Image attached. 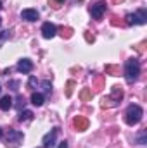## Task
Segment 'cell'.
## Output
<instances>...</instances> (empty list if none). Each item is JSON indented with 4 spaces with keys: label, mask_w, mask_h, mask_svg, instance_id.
Returning <instances> with one entry per match:
<instances>
[{
    "label": "cell",
    "mask_w": 147,
    "mask_h": 148,
    "mask_svg": "<svg viewBox=\"0 0 147 148\" xmlns=\"http://www.w3.org/2000/svg\"><path fill=\"white\" fill-rule=\"evenodd\" d=\"M139 74H140V62L139 59H128L126 64H125V79L128 84H133L137 79H139Z\"/></svg>",
    "instance_id": "1"
},
{
    "label": "cell",
    "mask_w": 147,
    "mask_h": 148,
    "mask_svg": "<svg viewBox=\"0 0 147 148\" xmlns=\"http://www.w3.org/2000/svg\"><path fill=\"white\" fill-rule=\"evenodd\" d=\"M142 115H144L142 107H140V105H137V103H133V105H130V107L126 109V114H125V122H126L128 126H135V124H139V122L142 121Z\"/></svg>",
    "instance_id": "2"
},
{
    "label": "cell",
    "mask_w": 147,
    "mask_h": 148,
    "mask_svg": "<svg viewBox=\"0 0 147 148\" xmlns=\"http://www.w3.org/2000/svg\"><path fill=\"white\" fill-rule=\"evenodd\" d=\"M128 26H133V24H146L147 23V10L146 9H140L139 12L135 14H126V21H125Z\"/></svg>",
    "instance_id": "3"
},
{
    "label": "cell",
    "mask_w": 147,
    "mask_h": 148,
    "mask_svg": "<svg viewBox=\"0 0 147 148\" xmlns=\"http://www.w3.org/2000/svg\"><path fill=\"white\" fill-rule=\"evenodd\" d=\"M23 140H24V134H23L21 131H16V129H9V133H7V138H5V141H7V147H10V148L19 147V145L23 143Z\"/></svg>",
    "instance_id": "4"
},
{
    "label": "cell",
    "mask_w": 147,
    "mask_h": 148,
    "mask_svg": "<svg viewBox=\"0 0 147 148\" xmlns=\"http://www.w3.org/2000/svg\"><path fill=\"white\" fill-rule=\"evenodd\" d=\"M106 10H107V5H106V2H102V0L90 5V14H92V17L97 19V21L102 19V16L106 14Z\"/></svg>",
    "instance_id": "5"
},
{
    "label": "cell",
    "mask_w": 147,
    "mask_h": 148,
    "mask_svg": "<svg viewBox=\"0 0 147 148\" xmlns=\"http://www.w3.org/2000/svg\"><path fill=\"white\" fill-rule=\"evenodd\" d=\"M57 134H59V127H54L50 133H47L42 140L43 148H54L55 147V140H57Z\"/></svg>",
    "instance_id": "6"
},
{
    "label": "cell",
    "mask_w": 147,
    "mask_h": 148,
    "mask_svg": "<svg viewBox=\"0 0 147 148\" xmlns=\"http://www.w3.org/2000/svg\"><path fill=\"white\" fill-rule=\"evenodd\" d=\"M42 35H43V38H47V40L54 38L57 35L55 24H52V23H43V26H42Z\"/></svg>",
    "instance_id": "7"
},
{
    "label": "cell",
    "mask_w": 147,
    "mask_h": 148,
    "mask_svg": "<svg viewBox=\"0 0 147 148\" xmlns=\"http://www.w3.org/2000/svg\"><path fill=\"white\" fill-rule=\"evenodd\" d=\"M16 69H17L19 73H23V74H28V73L33 71V62H31L30 59H21V60L17 62Z\"/></svg>",
    "instance_id": "8"
},
{
    "label": "cell",
    "mask_w": 147,
    "mask_h": 148,
    "mask_svg": "<svg viewBox=\"0 0 147 148\" xmlns=\"http://www.w3.org/2000/svg\"><path fill=\"white\" fill-rule=\"evenodd\" d=\"M73 126L76 127V131H87L88 129V119L83 115H76L73 119Z\"/></svg>",
    "instance_id": "9"
},
{
    "label": "cell",
    "mask_w": 147,
    "mask_h": 148,
    "mask_svg": "<svg viewBox=\"0 0 147 148\" xmlns=\"http://www.w3.org/2000/svg\"><path fill=\"white\" fill-rule=\"evenodd\" d=\"M21 17H23L24 21L33 23V21H38L40 14H38V10H35V9H24V10L21 12Z\"/></svg>",
    "instance_id": "10"
},
{
    "label": "cell",
    "mask_w": 147,
    "mask_h": 148,
    "mask_svg": "<svg viewBox=\"0 0 147 148\" xmlns=\"http://www.w3.org/2000/svg\"><path fill=\"white\" fill-rule=\"evenodd\" d=\"M123 88L121 86H112V91H111V98L114 100V102H118V103H121V100H123Z\"/></svg>",
    "instance_id": "11"
},
{
    "label": "cell",
    "mask_w": 147,
    "mask_h": 148,
    "mask_svg": "<svg viewBox=\"0 0 147 148\" xmlns=\"http://www.w3.org/2000/svg\"><path fill=\"white\" fill-rule=\"evenodd\" d=\"M12 102H14V100H12V97H10V95L2 97V100H0V109H2L3 112H7L9 109H12V105H14Z\"/></svg>",
    "instance_id": "12"
},
{
    "label": "cell",
    "mask_w": 147,
    "mask_h": 148,
    "mask_svg": "<svg viewBox=\"0 0 147 148\" xmlns=\"http://www.w3.org/2000/svg\"><path fill=\"white\" fill-rule=\"evenodd\" d=\"M118 105H119V103L114 102L111 97H104L102 102H101V107H102V109H112V107H118Z\"/></svg>",
    "instance_id": "13"
},
{
    "label": "cell",
    "mask_w": 147,
    "mask_h": 148,
    "mask_svg": "<svg viewBox=\"0 0 147 148\" xmlns=\"http://www.w3.org/2000/svg\"><path fill=\"white\" fill-rule=\"evenodd\" d=\"M92 97H94V93H92L90 88H83V90L80 91V100H81V102H90Z\"/></svg>",
    "instance_id": "14"
},
{
    "label": "cell",
    "mask_w": 147,
    "mask_h": 148,
    "mask_svg": "<svg viewBox=\"0 0 147 148\" xmlns=\"http://www.w3.org/2000/svg\"><path fill=\"white\" fill-rule=\"evenodd\" d=\"M43 102H45V97H43L42 93H37V91H35V93L31 95V103H33V105L42 107V105H43Z\"/></svg>",
    "instance_id": "15"
},
{
    "label": "cell",
    "mask_w": 147,
    "mask_h": 148,
    "mask_svg": "<svg viewBox=\"0 0 147 148\" xmlns=\"http://www.w3.org/2000/svg\"><path fill=\"white\" fill-rule=\"evenodd\" d=\"M31 119H33V112L31 110H19V115H17V121H19V122L31 121Z\"/></svg>",
    "instance_id": "16"
},
{
    "label": "cell",
    "mask_w": 147,
    "mask_h": 148,
    "mask_svg": "<svg viewBox=\"0 0 147 148\" xmlns=\"http://www.w3.org/2000/svg\"><path fill=\"white\" fill-rule=\"evenodd\" d=\"M40 86H42V90H43L47 95H50V93H52V84H50V81H42V83H40Z\"/></svg>",
    "instance_id": "17"
},
{
    "label": "cell",
    "mask_w": 147,
    "mask_h": 148,
    "mask_svg": "<svg viewBox=\"0 0 147 148\" xmlns=\"http://www.w3.org/2000/svg\"><path fill=\"white\" fill-rule=\"evenodd\" d=\"M73 88H74V81L69 79V81L66 83V97H71V95H73Z\"/></svg>",
    "instance_id": "18"
},
{
    "label": "cell",
    "mask_w": 147,
    "mask_h": 148,
    "mask_svg": "<svg viewBox=\"0 0 147 148\" xmlns=\"http://www.w3.org/2000/svg\"><path fill=\"white\" fill-rule=\"evenodd\" d=\"M106 73H111V76H118L119 74V69L116 66H106Z\"/></svg>",
    "instance_id": "19"
},
{
    "label": "cell",
    "mask_w": 147,
    "mask_h": 148,
    "mask_svg": "<svg viewBox=\"0 0 147 148\" xmlns=\"http://www.w3.org/2000/svg\"><path fill=\"white\" fill-rule=\"evenodd\" d=\"M61 35L64 38H71L73 36V29L71 28H61Z\"/></svg>",
    "instance_id": "20"
},
{
    "label": "cell",
    "mask_w": 147,
    "mask_h": 148,
    "mask_svg": "<svg viewBox=\"0 0 147 148\" xmlns=\"http://www.w3.org/2000/svg\"><path fill=\"white\" fill-rule=\"evenodd\" d=\"M102 86H104V79H102L101 76H99V77H95V86H94V88H95V91L102 90Z\"/></svg>",
    "instance_id": "21"
},
{
    "label": "cell",
    "mask_w": 147,
    "mask_h": 148,
    "mask_svg": "<svg viewBox=\"0 0 147 148\" xmlns=\"http://www.w3.org/2000/svg\"><path fill=\"white\" fill-rule=\"evenodd\" d=\"M24 103H26V100H24V97H23V95H19V97H17V103H16V107H17V110H21V107H24Z\"/></svg>",
    "instance_id": "22"
},
{
    "label": "cell",
    "mask_w": 147,
    "mask_h": 148,
    "mask_svg": "<svg viewBox=\"0 0 147 148\" xmlns=\"http://www.w3.org/2000/svg\"><path fill=\"white\" fill-rule=\"evenodd\" d=\"M9 36H10V31H9V29H7V31H0V45H2Z\"/></svg>",
    "instance_id": "23"
},
{
    "label": "cell",
    "mask_w": 147,
    "mask_h": 148,
    "mask_svg": "<svg viewBox=\"0 0 147 148\" xmlns=\"http://www.w3.org/2000/svg\"><path fill=\"white\" fill-rule=\"evenodd\" d=\"M137 141H139L140 145H146V129H142V131H140V134H139Z\"/></svg>",
    "instance_id": "24"
},
{
    "label": "cell",
    "mask_w": 147,
    "mask_h": 148,
    "mask_svg": "<svg viewBox=\"0 0 147 148\" xmlns=\"http://www.w3.org/2000/svg\"><path fill=\"white\" fill-rule=\"evenodd\" d=\"M85 40H87L88 43H94V41H95V36L90 35V31H85Z\"/></svg>",
    "instance_id": "25"
},
{
    "label": "cell",
    "mask_w": 147,
    "mask_h": 148,
    "mask_svg": "<svg viewBox=\"0 0 147 148\" xmlns=\"http://www.w3.org/2000/svg\"><path fill=\"white\" fill-rule=\"evenodd\" d=\"M28 86H30V88H35V86H38V79H37V77H30Z\"/></svg>",
    "instance_id": "26"
},
{
    "label": "cell",
    "mask_w": 147,
    "mask_h": 148,
    "mask_svg": "<svg viewBox=\"0 0 147 148\" xmlns=\"http://www.w3.org/2000/svg\"><path fill=\"white\" fill-rule=\"evenodd\" d=\"M17 86H19V81H10V90H16V91H17V90H19Z\"/></svg>",
    "instance_id": "27"
},
{
    "label": "cell",
    "mask_w": 147,
    "mask_h": 148,
    "mask_svg": "<svg viewBox=\"0 0 147 148\" xmlns=\"http://www.w3.org/2000/svg\"><path fill=\"white\" fill-rule=\"evenodd\" d=\"M57 148H68V141H66V140H64V141H61Z\"/></svg>",
    "instance_id": "28"
},
{
    "label": "cell",
    "mask_w": 147,
    "mask_h": 148,
    "mask_svg": "<svg viewBox=\"0 0 147 148\" xmlns=\"http://www.w3.org/2000/svg\"><path fill=\"white\" fill-rule=\"evenodd\" d=\"M2 136H3V131H2V127H0V138H2Z\"/></svg>",
    "instance_id": "29"
},
{
    "label": "cell",
    "mask_w": 147,
    "mask_h": 148,
    "mask_svg": "<svg viewBox=\"0 0 147 148\" xmlns=\"http://www.w3.org/2000/svg\"><path fill=\"white\" fill-rule=\"evenodd\" d=\"M55 2H57V3H62V2H64V0H55Z\"/></svg>",
    "instance_id": "30"
},
{
    "label": "cell",
    "mask_w": 147,
    "mask_h": 148,
    "mask_svg": "<svg viewBox=\"0 0 147 148\" xmlns=\"http://www.w3.org/2000/svg\"><path fill=\"white\" fill-rule=\"evenodd\" d=\"M2 7H3V5H2V0H0V9H2Z\"/></svg>",
    "instance_id": "31"
},
{
    "label": "cell",
    "mask_w": 147,
    "mask_h": 148,
    "mask_svg": "<svg viewBox=\"0 0 147 148\" xmlns=\"http://www.w3.org/2000/svg\"><path fill=\"white\" fill-rule=\"evenodd\" d=\"M114 2H121V0H114Z\"/></svg>",
    "instance_id": "32"
},
{
    "label": "cell",
    "mask_w": 147,
    "mask_h": 148,
    "mask_svg": "<svg viewBox=\"0 0 147 148\" xmlns=\"http://www.w3.org/2000/svg\"><path fill=\"white\" fill-rule=\"evenodd\" d=\"M0 24H2V19H0Z\"/></svg>",
    "instance_id": "33"
},
{
    "label": "cell",
    "mask_w": 147,
    "mask_h": 148,
    "mask_svg": "<svg viewBox=\"0 0 147 148\" xmlns=\"http://www.w3.org/2000/svg\"><path fill=\"white\" fill-rule=\"evenodd\" d=\"M0 90H2V84H0Z\"/></svg>",
    "instance_id": "34"
}]
</instances>
